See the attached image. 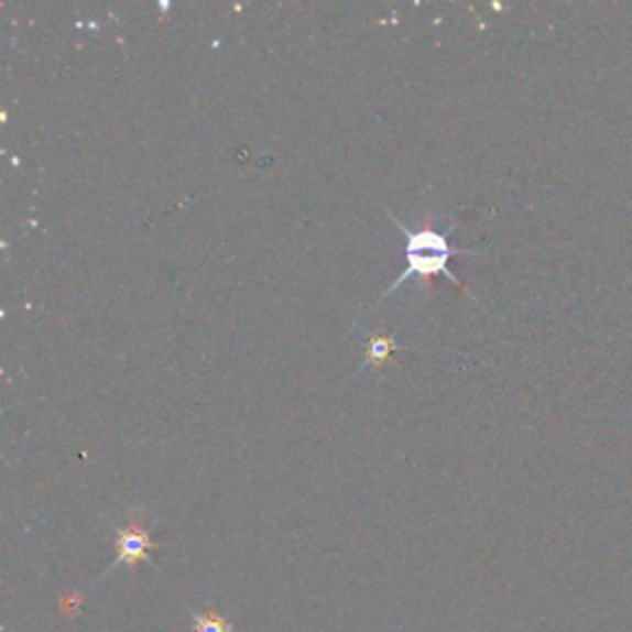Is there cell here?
<instances>
[{
    "instance_id": "1",
    "label": "cell",
    "mask_w": 632,
    "mask_h": 632,
    "mask_svg": "<svg viewBox=\"0 0 632 632\" xmlns=\"http://www.w3.org/2000/svg\"><path fill=\"white\" fill-rule=\"evenodd\" d=\"M383 210H385V216L391 218L393 226L405 236V260H407V268L397 274L391 287L383 292V299H389L395 290H401L405 282H411L415 277L423 282L425 292H431V280L435 277V274H443V277L447 282H453L455 287L465 290V284L460 282V277H457V272L450 270V260L455 258V254H475V250H465L453 244L450 238L457 228L455 220L445 230H435L431 226L413 230V228H407L405 222L397 220L389 208H383Z\"/></svg>"
},
{
    "instance_id": "2",
    "label": "cell",
    "mask_w": 632,
    "mask_h": 632,
    "mask_svg": "<svg viewBox=\"0 0 632 632\" xmlns=\"http://www.w3.org/2000/svg\"><path fill=\"white\" fill-rule=\"evenodd\" d=\"M154 546L156 544L151 542V534H149L146 524L141 522L137 514H131L127 524L117 526V556H115V560H111L105 574L97 578V584L105 576H109L117 566L137 568L141 560H151V548Z\"/></svg>"
},
{
    "instance_id": "3",
    "label": "cell",
    "mask_w": 632,
    "mask_h": 632,
    "mask_svg": "<svg viewBox=\"0 0 632 632\" xmlns=\"http://www.w3.org/2000/svg\"><path fill=\"white\" fill-rule=\"evenodd\" d=\"M401 349L391 336H385V334H371L369 336V344H366V351H363V361L359 369H356V373H361L369 369V366H375V369H381L383 363H389L391 361V356L393 351Z\"/></svg>"
},
{
    "instance_id": "4",
    "label": "cell",
    "mask_w": 632,
    "mask_h": 632,
    "mask_svg": "<svg viewBox=\"0 0 632 632\" xmlns=\"http://www.w3.org/2000/svg\"><path fill=\"white\" fill-rule=\"evenodd\" d=\"M193 632H232V625L216 610H203V613H193Z\"/></svg>"
}]
</instances>
